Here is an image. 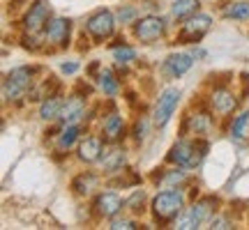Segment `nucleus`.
Here are the masks:
<instances>
[{
    "label": "nucleus",
    "instance_id": "16",
    "mask_svg": "<svg viewBox=\"0 0 249 230\" xmlns=\"http://www.w3.org/2000/svg\"><path fill=\"white\" fill-rule=\"evenodd\" d=\"M214 205V198H203V200H198V203L192 205V210H189V214H192V219H194L198 226L203 221H208L210 216H213V207Z\"/></svg>",
    "mask_w": 249,
    "mask_h": 230
},
{
    "label": "nucleus",
    "instance_id": "19",
    "mask_svg": "<svg viewBox=\"0 0 249 230\" xmlns=\"http://www.w3.org/2000/svg\"><path fill=\"white\" fill-rule=\"evenodd\" d=\"M123 129H124V122L120 115L113 113L104 120V136H107L108 141H118V138L123 136Z\"/></svg>",
    "mask_w": 249,
    "mask_h": 230
},
{
    "label": "nucleus",
    "instance_id": "34",
    "mask_svg": "<svg viewBox=\"0 0 249 230\" xmlns=\"http://www.w3.org/2000/svg\"><path fill=\"white\" fill-rule=\"evenodd\" d=\"M242 95L249 97V79H247V74H242Z\"/></svg>",
    "mask_w": 249,
    "mask_h": 230
},
{
    "label": "nucleus",
    "instance_id": "15",
    "mask_svg": "<svg viewBox=\"0 0 249 230\" xmlns=\"http://www.w3.org/2000/svg\"><path fill=\"white\" fill-rule=\"evenodd\" d=\"M79 157L83 161H88V164L97 161L102 157V141L99 138H86L79 148Z\"/></svg>",
    "mask_w": 249,
    "mask_h": 230
},
{
    "label": "nucleus",
    "instance_id": "36",
    "mask_svg": "<svg viewBox=\"0 0 249 230\" xmlns=\"http://www.w3.org/2000/svg\"><path fill=\"white\" fill-rule=\"evenodd\" d=\"M18 2H26V0H9V5H12V7H21Z\"/></svg>",
    "mask_w": 249,
    "mask_h": 230
},
{
    "label": "nucleus",
    "instance_id": "1",
    "mask_svg": "<svg viewBox=\"0 0 249 230\" xmlns=\"http://www.w3.org/2000/svg\"><path fill=\"white\" fill-rule=\"evenodd\" d=\"M208 143L205 141H178L169 152V161L171 164H178V166H185V168H194L201 164L205 154H208Z\"/></svg>",
    "mask_w": 249,
    "mask_h": 230
},
{
    "label": "nucleus",
    "instance_id": "12",
    "mask_svg": "<svg viewBox=\"0 0 249 230\" xmlns=\"http://www.w3.org/2000/svg\"><path fill=\"white\" fill-rule=\"evenodd\" d=\"M192 65H194L192 55L173 53V55H169V58L164 60V71L169 74L171 79H178V76H182V74H187V71H189V67H192Z\"/></svg>",
    "mask_w": 249,
    "mask_h": 230
},
{
    "label": "nucleus",
    "instance_id": "22",
    "mask_svg": "<svg viewBox=\"0 0 249 230\" xmlns=\"http://www.w3.org/2000/svg\"><path fill=\"white\" fill-rule=\"evenodd\" d=\"M198 0H176L173 2V16L176 18H185L189 14H194Z\"/></svg>",
    "mask_w": 249,
    "mask_h": 230
},
{
    "label": "nucleus",
    "instance_id": "25",
    "mask_svg": "<svg viewBox=\"0 0 249 230\" xmlns=\"http://www.w3.org/2000/svg\"><path fill=\"white\" fill-rule=\"evenodd\" d=\"M249 122V113H240L231 124V136L233 138H242L245 136V127Z\"/></svg>",
    "mask_w": 249,
    "mask_h": 230
},
{
    "label": "nucleus",
    "instance_id": "4",
    "mask_svg": "<svg viewBox=\"0 0 249 230\" xmlns=\"http://www.w3.org/2000/svg\"><path fill=\"white\" fill-rule=\"evenodd\" d=\"M210 26H213V18L208 16V14H196V16L187 18L185 23H182L176 42L178 44H194L198 39H203V35L210 30Z\"/></svg>",
    "mask_w": 249,
    "mask_h": 230
},
{
    "label": "nucleus",
    "instance_id": "5",
    "mask_svg": "<svg viewBox=\"0 0 249 230\" xmlns=\"http://www.w3.org/2000/svg\"><path fill=\"white\" fill-rule=\"evenodd\" d=\"M180 97H182V95H180L178 88H169L160 95L157 104H155V111H152V120H155L157 127H164V124L171 120V115L176 113V108H178V104H180Z\"/></svg>",
    "mask_w": 249,
    "mask_h": 230
},
{
    "label": "nucleus",
    "instance_id": "32",
    "mask_svg": "<svg viewBox=\"0 0 249 230\" xmlns=\"http://www.w3.org/2000/svg\"><path fill=\"white\" fill-rule=\"evenodd\" d=\"M213 228H231V223H229V219H224V216H214L213 219Z\"/></svg>",
    "mask_w": 249,
    "mask_h": 230
},
{
    "label": "nucleus",
    "instance_id": "8",
    "mask_svg": "<svg viewBox=\"0 0 249 230\" xmlns=\"http://www.w3.org/2000/svg\"><path fill=\"white\" fill-rule=\"evenodd\" d=\"M70 30H71L70 18H53V21L46 23V42L65 49L70 44Z\"/></svg>",
    "mask_w": 249,
    "mask_h": 230
},
{
    "label": "nucleus",
    "instance_id": "18",
    "mask_svg": "<svg viewBox=\"0 0 249 230\" xmlns=\"http://www.w3.org/2000/svg\"><path fill=\"white\" fill-rule=\"evenodd\" d=\"M224 16L235 18V21H247L249 18V0H235L224 7Z\"/></svg>",
    "mask_w": 249,
    "mask_h": 230
},
{
    "label": "nucleus",
    "instance_id": "2",
    "mask_svg": "<svg viewBox=\"0 0 249 230\" xmlns=\"http://www.w3.org/2000/svg\"><path fill=\"white\" fill-rule=\"evenodd\" d=\"M33 83V69L30 67H17L12 69L2 81V97L5 101H17L18 97H23Z\"/></svg>",
    "mask_w": 249,
    "mask_h": 230
},
{
    "label": "nucleus",
    "instance_id": "7",
    "mask_svg": "<svg viewBox=\"0 0 249 230\" xmlns=\"http://www.w3.org/2000/svg\"><path fill=\"white\" fill-rule=\"evenodd\" d=\"M164 18L161 16H143L141 21H136V26H134V35L139 37L141 42H152V39H157V37L164 33Z\"/></svg>",
    "mask_w": 249,
    "mask_h": 230
},
{
    "label": "nucleus",
    "instance_id": "10",
    "mask_svg": "<svg viewBox=\"0 0 249 230\" xmlns=\"http://www.w3.org/2000/svg\"><path fill=\"white\" fill-rule=\"evenodd\" d=\"M123 198L118 194H113V191H107V194H99L97 200H95V210H97L99 216H107V219H111V216H116L120 210H123Z\"/></svg>",
    "mask_w": 249,
    "mask_h": 230
},
{
    "label": "nucleus",
    "instance_id": "23",
    "mask_svg": "<svg viewBox=\"0 0 249 230\" xmlns=\"http://www.w3.org/2000/svg\"><path fill=\"white\" fill-rule=\"evenodd\" d=\"M76 138H79V129H76L74 124H70V127H65V129H62L60 138H58V148H60V150H70Z\"/></svg>",
    "mask_w": 249,
    "mask_h": 230
},
{
    "label": "nucleus",
    "instance_id": "26",
    "mask_svg": "<svg viewBox=\"0 0 249 230\" xmlns=\"http://www.w3.org/2000/svg\"><path fill=\"white\" fill-rule=\"evenodd\" d=\"M124 205H127L134 214H143V210H145V207H143V205H145V194H143V191H134L132 198Z\"/></svg>",
    "mask_w": 249,
    "mask_h": 230
},
{
    "label": "nucleus",
    "instance_id": "29",
    "mask_svg": "<svg viewBox=\"0 0 249 230\" xmlns=\"http://www.w3.org/2000/svg\"><path fill=\"white\" fill-rule=\"evenodd\" d=\"M134 136H136L139 141H143V138L148 136V120H145V117H141V120L136 122V127H134Z\"/></svg>",
    "mask_w": 249,
    "mask_h": 230
},
{
    "label": "nucleus",
    "instance_id": "3",
    "mask_svg": "<svg viewBox=\"0 0 249 230\" xmlns=\"http://www.w3.org/2000/svg\"><path fill=\"white\" fill-rule=\"evenodd\" d=\"M182 203L185 198L180 191H164V194H157L155 200H152V212L160 221H171L173 216H178L180 210H182Z\"/></svg>",
    "mask_w": 249,
    "mask_h": 230
},
{
    "label": "nucleus",
    "instance_id": "6",
    "mask_svg": "<svg viewBox=\"0 0 249 230\" xmlns=\"http://www.w3.org/2000/svg\"><path fill=\"white\" fill-rule=\"evenodd\" d=\"M86 28H88V33L95 37L97 42H102V39H107V37L113 35L116 18H113V14H111L108 9H97V12H95V14L88 18Z\"/></svg>",
    "mask_w": 249,
    "mask_h": 230
},
{
    "label": "nucleus",
    "instance_id": "31",
    "mask_svg": "<svg viewBox=\"0 0 249 230\" xmlns=\"http://www.w3.org/2000/svg\"><path fill=\"white\" fill-rule=\"evenodd\" d=\"M185 177H187L185 170H173V173H171L164 182H166V184H180V182H185Z\"/></svg>",
    "mask_w": 249,
    "mask_h": 230
},
{
    "label": "nucleus",
    "instance_id": "20",
    "mask_svg": "<svg viewBox=\"0 0 249 230\" xmlns=\"http://www.w3.org/2000/svg\"><path fill=\"white\" fill-rule=\"evenodd\" d=\"M60 108H62V101L55 97V95H51V97L42 104V108H39V117H44V120H53L55 115H60Z\"/></svg>",
    "mask_w": 249,
    "mask_h": 230
},
{
    "label": "nucleus",
    "instance_id": "33",
    "mask_svg": "<svg viewBox=\"0 0 249 230\" xmlns=\"http://www.w3.org/2000/svg\"><path fill=\"white\" fill-rule=\"evenodd\" d=\"M76 69H79L76 62H65V65H62V71H65V74H74Z\"/></svg>",
    "mask_w": 249,
    "mask_h": 230
},
{
    "label": "nucleus",
    "instance_id": "27",
    "mask_svg": "<svg viewBox=\"0 0 249 230\" xmlns=\"http://www.w3.org/2000/svg\"><path fill=\"white\" fill-rule=\"evenodd\" d=\"M123 164H124V154L120 150L111 152V159L104 161V166H107L111 173H113V170H123Z\"/></svg>",
    "mask_w": 249,
    "mask_h": 230
},
{
    "label": "nucleus",
    "instance_id": "17",
    "mask_svg": "<svg viewBox=\"0 0 249 230\" xmlns=\"http://www.w3.org/2000/svg\"><path fill=\"white\" fill-rule=\"evenodd\" d=\"M95 186H97V175H92V173H81L71 180V189L79 196H88Z\"/></svg>",
    "mask_w": 249,
    "mask_h": 230
},
{
    "label": "nucleus",
    "instance_id": "21",
    "mask_svg": "<svg viewBox=\"0 0 249 230\" xmlns=\"http://www.w3.org/2000/svg\"><path fill=\"white\" fill-rule=\"evenodd\" d=\"M99 88L104 90V95H108V97H116V95H118V79L113 76V71L104 69L102 74H99Z\"/></svg>",
    "mask_w": 249,
    "mask_h": 230
},
{
    "label": "nucleus",
    "instance_id": "28",
    "mask_svg": "<svg viewBox=\"0 0 249 230\" xmlns=\"http://www.w3.org/2000/svg\"><path fill=\"white\" fill-rule=\"evenodd\" d=\"M134 16H136V9H132V7H120L118 9V18H120V23H132Z\"/></svg>",
    "mask_w": 249,
    "mask_h": 230
},
{
    "label": "nucleus",
    "instance_id": "24",
    "mask_svg": "<svg viewBox=\"0 0 249 230\" xmlns=\"http://www.w3.org/2000/svg\"><path fill=\"white\" fill-rule=\"evenodd\" d=\"M113 58H116V62H120V65H127V62H132L134 58H136V51H134L132 46H113Z\"/></svg>",
    "mask_w": 249,
    "mask_h": 230
},
{
    "label": "nucleus",
    "instance_id": "9",
    "mask_svg": "<svg viewBox=\"0 0 249 230\" xmlns=\"http://www.w3.org/2000/svg\"><path fill=\"white\" fill-rule=\"evenodd\" d=\"M46 18H49V5H46V0H37L35 5L30 7L26 16V30L33 35V33H39L42 28L46 26Z\"/></svg>",
    "mask_w": 249,
    "mask_h": 230
},
{
    "label": "nucleus",
    "instance_id": "13",
    "mask_svg": "<svg viewBox=\"0 0 249 230\" xmlns=\"http://www.w3.org/2000/svg\"><path fill=\"white\" fill-rule=\"evenodd\" d=\"M83 113H86V106H83V99H81L79 95H74V97H70L67 101H62L60 120L65 124L79 122L81 117H83Z\"/></svg>",
    "mask_w": 249,
    "mask_h": 230
},
{
    "label": "nucleus",
    "instance_id": "30",
    "mask_svg": "<svg viewBox=\"0 0 249 230\" xmlns=\"http://www.w3.org/2000/svg\"><path fill=\"white\" fill-rule=\"evenodd\" d=\"M111 230H132V228H136V223L134 221H129V219H116V221L108 226Z\"/></svg>",
    "mask_w": 249,
    "mask_h": 230
},
{
    "label": "nucleus",
    "instance_id": "35",
    "mask_svg": "<svg viewBox=\"0 0 249 230\" xmlns=\"http://www.w3.org/2000/svg\"><path fill=\"white\" fill-rule=\"evenodd\" d=\"M97 69H99V62H97V60H95V62H90V67H88V74H90V76H92V74H95Z\"/></svg>",
    "mask_w": 249,
    "mask_h": 230
},
{
    "label": "nucleus",
    "instance_id": "11",
    "mask_svg": "<svg viewBox=\"0 0 249 230\" xmlns=\"http://www.w3.org/2000/svg\"><path fill=\"white\" fill-rule=\"evenodd\" d=\"M210 106H213L217 113L226 115L238 106V101H235V97H233V92L229 88H214L213 95H210Z\"/></svg>",
    "mask_w": 249,
    "mask_h": 230
},
{
    "label": "nucleus",
    "instance_id": "14",
    "mask_svg": "<svg viewBox=\"0 0 249 230\" xmlns=\"http://www.w3.org/2000/svg\"><path fill=\"white\" fill-rule=\"evenodd\" d=\"M210 124L213 122H210L208 113H192V115H187V120H185V131L201 136V133L210 131Z\"/></svg>",
    "mask_w": 249,
    "mask_h": 230
}]
</instances>
